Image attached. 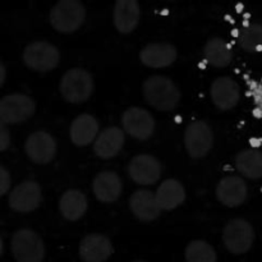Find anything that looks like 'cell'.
I'll return each instance as SVG.
<instances>
[{
    "label": "cell",
    "instance_id": "obj_1",
    "mask_svg": "<svg viewBox=\"0 0 262 262\" xmlns=\"http://www.w3.org/2000/svg\"><path fill=\"white\" fill-rule=\"evenodd\" d=\"M142 94L146 102L159 112H171L181 101V91L173 79L165 76H151L143 82Z\"/></svg>",
    "mask_w": 262,
    "mask_h": 262
},
{
    "label": "cell",
    "instance_id": "obj_2",
    "mask_svg": "<svg viewBox=\"0 0 262 262\" xmlns=\"http://www.w3.org/2000/svg\"><path fill=\"white\" fill-rule=\"evenodd\" d=\"M94 77L83 68H72L63 74L59 83L60 95L67 102L83 104L94 94Z\"/></svg>",
    "mask_w": 262,
    "mask_h": 262
},
{
    "label": "cell",
    "instance_id": "obj_3",
    "mask_svg": "<svg viewBox=\"0 0 262 262\" xmlns=\"http://www.w3.org/2000/svg\"><path fill=\"white\" fill-rule=\"evenodd\" d=\"M86 8L78 0H60L50 10L49 20L60 33H73L83 25Z\"/></svg>",
    "mask_w": 262,
    "mask_h": 262
},
{
    "label": "cell",
    "instance_id": "obj_4",
    "mask_svg": "<svg viewBox=\"0 0 262 262\" xmlns=\"http://www.w3.org/2000/svg\"><path fill=\"white\" fill-rule=\"evenodd\" d=\"M13 257L17 262H42L45 245L40 235L31 229H19L10 241Z\"/></svg>",
    "mask_w": 262,
    "mask_h": 262
},
{
    "label": "cell",
    "instance_id": "obj_5",
    "mask_svg": "<svg viewBox=\"0 0 262 262\" xmlns=\"http://www.w3.org/2000/svg\"><path fill=\"white\" fill-rule=\"evenodd\" d=\"M23 61L32 71L45 73L58 67L60 51L48 41H35L28 43L23 50Z\"/></svg>",
    "mask_w": 262,
    "mask_h": 262
},
{
    "label": "cell",
    "instance_id": "obj_6",
    "mask_svg": "<svg viewBox=\"0 0 262 262\" xmlns=\"http://www.w3.org/2000/svg\"><path fill=\"white\" fill-rule=\"evenodd\" d=\"M255 237V229L245 219L229 220L223 230V242L233 255L247 253L253 246Z\"/></svg>",
    "mask_w": 262,
    "mask_h": 262
},
{
    "label": "cell",
    "instance_id": "obj_7",
    "mask_svg": "<svg viewBox=\"0 0 262 262\" xmlns=\"http://www.w3.org/2000/svg\"><path fill=\"white\" fill-rule=\"evenodd\" d=\"M36 112V102L25 94H10L0 99V120L5 124H19Z\"/></svg>",
    "mask_w": 262,
    "mask_h": 262
},
{
    "label": "cell",
    "instance_id": "obj_8",
    "mask_svg": "<svg viewBox=\"0 0 262 262\" xmlns=\"http://www.w3.org/2000/svg\"><path fill=\"white\" fill-rule=\"evenodd\" d=\"M184 146L191 158H205L214 146L211 127L204 120L192 122L184 130Z\"/></svg>",
    "mask_w": 262,
    "mask_h": 262
},
{
    "label": "cell",
    "instance_id": "obj_9",
    "mask_svg": "<svg viewBox=\"0 0 262 262\" xmlns=\"http://www.w3.org/2000/svg\"><path fill=\"white\" fill-rule=\"evenodd\" d=\"M122 125L124 133L140 141H146L155 132V119L150 112L132 106L123 113Z\"/></svg>",
    "mask_w": 262,
    "mask_h": 262
},
{
    "label": "cell",
    "instance_id": "obj_10",
    "mask_svg": "<svg viewBox=\"0 0 262 262\" xmlns=\"http://www.w3.org/2000/svg\"><path fill=\"white\" fill-rule=\"evenodd\" d=\"M42 201L40 184L35 181H25L15 186L9 194V206L17 212L35 211Z\"/></svg>",
    "mask_w": 262,
    "mask_h": 262
},
{
    "label": "cell",
    "instance_id": "obj_11",
    "mask_svg": "<svg viewBox=\"0 0 262 262\" xmlns=\"http://www.w3.org/2000/svg\"><path fill=\"white\" fill-rule=\"evenodd\" d=\"M56 148L55 138L45 130L31 133L25 143V151L30 160L40 165L49 164L55 158Z\"/></svg>",
    "mask_w": 262,
    "mask_h": 262
},
{
    "label": "cell",
    "instance_id": "obj_12",
    "mask_svg": "<svg viewBox=\"0 0 262 262\" xmlns=\"http://www.w3.org/2000/svg\"><path fill=\"white\" fill-rule=\"evenodd\" d=\"M128 174L135 183L140 186H151L160 179L161 164L155 156L140 154L130 160Z\"/></svg>",
    "mask_w": 262,
    "mask_h": 262
},
{
    "label": "cell",
    "instance_id": "obj_13",
    "mask_svg": "<svg viewBox=\"0 0 262 262\" xmlns=\"http://www.w3.org/2000/svg\"><path fill=\"white\" fill-rule=\"evenodd\" d=\"M210 96L217 109L227 112L238 105L241 99V89L237 82L230 77H217L210 87Z\"/></svg>",
    "mask_w": 262,
    "mask_h": 262
},
{
    "label": "cell",
    "instance_id": "obj_14",
    "mask_svg": "<svg viewBox=\"0 0 262 262\" xmlns=\"http://www.w3.org/2000/svg\"><path fill=\"white\" fill-rule=\"evenodd\" d=\"M78 253L83 262H105L114 253V246L106 235L92 233L81 241Z\"/></svg>",
    "mask_w": 262,
    "mask_h": 262
},
{
    "label": "cell",
    "instance_id": "obj_15",
    "mask_svg": "<svg viewBox=\"0 0 262 262\" xmlns=\"http://www.w3.org/2000/svg\"><path fill=\"white\" fill-rule=\"evenodd\" d=\"M248 187L238 176H227L216 186V197L227 207H238L247 200Z\"/></svg>",
    "mask_w": 262,
    "mask_h": 262
},
{
    "label": "cell",
    "instance_id": "obj_16",
    "mask_svg": "<svg viewBox=\"0 0 262 262\" xmlns=\"http://www.w3.org/2000/svg\"><path fill=\"white\" fill-rule=\"evenodd\" d=\"M178 51L173 43L151 42L140 51V60L150 68H166L177 60Z\"/></svg>",
    "mask_w": 262,
    "mask_h": 262
},
{
    "label": "cell",
    "instance_id": "obj_17",
    "mask_svg": "<svg viewBox=\"0 0 262 262\" xmlns=\"http://www.w3.org/2000/svg\"><path fill=\"white\" fill-rule=\"evenodd\" d=\"M124 130L119 127H107L99 133L94 142V152L97 158L112 159L122 151L124 146Z\"/></svg>",
    "mask_w": 262,
    "mask_h": 262
},
{
    "label": "cell",
    "instance_id": "obj_18",
    "mask_svg": "<svg viewBox=\"0 0 262 262\" xmlns=\"http://www.w3.org/2000/svg\"><path fill=\"white\" fill-rule=\"evenodd\" d=\"M141 8L136 0H118L114 5L113 19L115 28L123 35L132 33L140 23Z\"/></svg>",
    "mask_w": 262,
    "mask_h": 262
},
{
    "label": "cell",
    "instance_id": "obj_19",
    "mask_svg": "<svg viewBox=\"0 0 262 262\" xmlns=\"http://www.w3.org/2000/svg\"><path fill=\"white\" fill-rule=\"evenodd\" d=\"M94 194L100 202L112 204L120 197L123 192V183L120 177L115 171H101L92 182Z\"/></svg>",
    "mask_w": 262,
    "mask_h": 262
},
{
    "label": "cell",
    "instance_id": "obj_20",
    "mask_svg": "<svg viewBox=\"0 0 262 262\" xmlns=\"http://www.w3.org/2000/svg\"><path fill=\"white\" fill-rule=\"evenodd\" d=\"M100 133V125L96 118L91 114H81L72 122L69 136L77 147H86L95 142Z\"/></svg>",
    "mask_w": 262,
    "mask_h": 262
},
{
    "label": "cell",
    "instance_id": "obj_21",
    "mask_svg": "<svg viewBox=\"0 0 262 262\" xmlns=\"http://www.w3.org/2000/svg\"><path fill=\"white\" fill-rule=\"evenodd\" d=\"M129 207L132 214L141 222H152L158 219L161 209L156 201L154 192L148 189H138L130 196Z\"/></svg>",
    "mask_w": 262,
    "mask_h": 262
},
{
    "label": "cell",
    "instance_id": "obj_22",
    "mask_svg": "<svg viewBox=\"0 0 262 262\" xmlns=\"http://www.w3.org/2000/svg\"><path fill=\"white\" fill-rule=\"evenodd\" d=\"M89 201L83 192L78 189H68L59 200V211L64 219L77 222L86 214Z\"/></svg>",
    "mask_w": 262,
    "mask_h": 262
},
{
    "label": "cell",
    "instance_id": "obj_23",
    "mask_svg": "<svg viewBox=\"0 0 262 262\" xmlns=\"http://www.w3.org/2000/svg\"><path fill=\"white\" fill-rule=\"evenodd\" d=\"M155 196L161 210L171 211L184 202L186 188L177 179H166L159 186Z\"/></svg>",
    "mask_w": 262,
    "mask_h": 262
},
{
    "label": "cell",
    "instance_id": "obj_24",
    "mask_svg": "<svg viewBox=\"0 0 262 262\" xmlns=\"http://www.w3.org/2000/svg\"><path fill=\"white\" fill-rule=\"evenodd\" d=\"M204 58L215 68H225L232 63L233 51L224 38L212 37L205 43Z\"/></svg>",
    "mask_w": 262,
    "mask_h": 262
},
{
    "label": "cell",
    "instance_id": "obj_25",
    "mask_svg": "<svg viewBox=\"0 0 262 262\" xmlns=\"http://www.w3.org/2000/svg\"><path fill=\"white\" fill-rule=\"evenodd\" d=\"M235 168L248 179L262 178V151L247 148L235 156Z\"/></svg>",
    "mask_w": 262,
    "mask_h": 262
},
{
    "label": "cell",
    "instance_id": "obj_26",
    "mask_svg": "<svg viewBox=\"0 0 262 262\" xmlns=\"http://www.w3.org/2000/svg\"><path fill=\"white\" fill-rule=\"evenodd\" d=\"M238 45L247 53H261L262 51V25L250 23L238 32Z\"/></svg>",
    "mask_w": 262,
    "mask_h": 262
},
{
    "label": "cell",
    "instance_id": "obj_27",
    "mask_svg": "<svg viewBox=\"0 0 262 262\" xmlns=\"http://www.w3.org/2000/svg\"><path fill=\"white\" fill-rule=\"evenodd\" d=\"M187 262H217L214 247L206 241L196 239L188 243L184 251Z\"/></svg>",
    "mask_w": 262,
    "mask_h": 262
},
{
    "label": "cell",
    "instance_id": "obj_28",
    "mask_svg": "<svg viewBox=\"0 0 262 262\" xmlns=\"http://www.w3.org/2000/svg\"><path fill=\"white\" fill-rule=\"evenodd\" d=\"M10 184H12V178H10L9 171L4 166L0 165V197L4 196L9 191Z\"/></svg>",
    "mask_w": 262,
    "mask_h": 262
},
{
    "label": "cell",
    "instance_id": "obj_29",
    "mask_svg": "<svg viewBox=\"0 0 262 262\" xmlns=\"http://www.w3.org/2000/svg\"><path fill=\"white\" fill-rule=\"evenodd\" d=\"M10 145V133L7 124L0 120V151H5Z\"/></svg>",
    "mask_w": 262,
    "mask_h": 262
},
{
    "label": "cell",
    "instance_id": "obj_30",
    "mask_svg": "<svg viewBox=\"0 0 262 262\" xmlns=\"http://www.w3.org/2000/svg\"><path fill=\"white\" fill-rule=\"evenodd\" d=\"M5 78H7V69H5L4 64L0 61V87L4 84L5 82Z\"/></svg>",
    "mask_w": 262,
    "mask_h": 262
},
{
    "label": "cell",
    "instance_id": "obj_31",
    "mask_svg": "<svg viewBox=\"0 0 262 262\" xmlns=\"http://www.w3.org/2000/svg\"><path fill=\"white\" fill-rule=\"evenodd\" d=\"M256 102H257V105L262 110V84L258 86V89L256 90Z\"/></svg>",
    "mask_w": 262,
    "mask_h": 262
},
{
    "label": "cell",
    "instance_id": "obj_32",
    "mask_svg": "<svg viewBox=\"0 0 262 262\" xmlns=\"http://www.w3.org/2000/svg\"><path fill=\"white\" fill-rule=\"evenodd\" d=\"M3 250H4V245H3V239L0 237V256L3 255Z\"/></svg>",
    "mask_w": 262,
    "mask_h": 262
},
{
    "label": "cell",
    "instance_id": "obj_33",
    "mask_svg": "<svg viewBox=\"0 0 262 262\" xmlns=\"http://www.w3.org/2000/svg\"><path fill=\"white\" fill-rule=\"evenodd\" d=\"M133 262H146V261H133Z\"/></svg>",
    "mask_w": 262,
    "mask_h": 262
}]
</instances>
